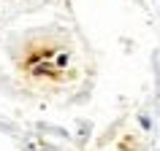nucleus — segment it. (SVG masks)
<instances>
[{"label": "nucleus", "mask_w": 160, "mask_h": 151, "mask_svg": "<svg viewBox=\"0 0 160 151\" xmlns=\"http://www.w3.org/2000/svg\"><path fill=\"white\" fill-rule=\"evenodd\" d=\"M138 121H141V127H144V130H149V127H152V121H149V119H147V116H141V119H138Z\"/></svg>", "instance_id": "1"}]
</instances>
